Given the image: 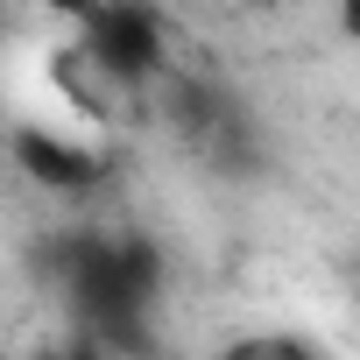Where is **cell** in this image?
<instances>
[{
  "instance_id": "3957f363",
  "label": "cell",
  "mask_w": 360,
  "mask_h": 360,
  "mask_svg": "<svg viewBox=\"0 0 360 360\" xmlns=\"http://www.w3.org/2000/svg\"><path fill=\"white\" fill-rule=\"evenodd\" d=\"M29 8H43V15H57V22H78V29H85V22L106 8V0H29Z\"/></svg>"
},
{
  "instance_id": "6da1fadb",
  "label": "cell",
  "mask_w": 360,
  "mask_h": 360,
  "mask_svg": "<svg viewBox=\"0 0 360 360\" xmlns=\"http://www.w3.org/2000/svg\"><path fill=\"white\" fill-rule=\"evenodd\" d=\"M78 50H85L120 92H141V85H155V78L169 71V29L155 22L148 0H106V8L85 22Z\"/></svg>"
},
{
  "instance_id": "7a4b0ae2",
  "label": "cell",
  "mask_w": 360,
  "mask_h": 360,
  "mask_svg": "<svg viewBox=\"0 0 360 360\" xmlns=\"http://www.w3.org/2000/svg\"><path fill=\"white\" fill-rule=\"evenodd\" d=\"M15 155H22V169L36 176V184H50V191H92L99 176H106V155H92L85 141H64V134H43V127H22L15 134Z\"/></svg>"
},
{
  "instance_id": "277c9868",
  "label": "cell",
  "mask_w": 360,
  "mask_h": 360,
  "mask_svg": "<svg viewBox=\"0 0 360 360\" xmlns=\"http://www.w3.org/2000/svg\"><path fill=\"white\" fill-rule=\"evenodd\" d=\"M332 15H339V36L360 43V0H332Z\"/></svg>"
}]
</instances>
